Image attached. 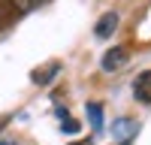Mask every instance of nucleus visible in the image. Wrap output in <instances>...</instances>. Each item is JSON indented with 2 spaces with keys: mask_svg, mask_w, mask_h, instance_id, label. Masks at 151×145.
Instances as JSON below:
<instances>
[{
  "mask_svg": "<svg viewBox=\"0 0 151 145\" xmlns=\"http://www.w3.org/2000/svg\"><path fill=\"white\" fill-rule=\"evenodd\" d=\"M85 112H88V118H91L94 130H103V124H106V121H103V106H100V103H88Z\"/></svg>",
  "mask_w": 151,
  "mask_h": 145,
  "instance_id": "nucleus-5",
  "label": "nucleus"
},
{
  "mask_svg": "<svg viewBox=\"0 0 151 145\" xmlns=\"http://www.w3.org/2000/svg\"><path fill=\"white\" fill-rule=\"evenodd\" d=\"M60 130H64V133H79V121H73V118H64Z\"/></svg>",
  "mask_w": 151,
  "mask_h": 145,
  "instance_id": "nucleus-7",
  "label": "nucleus"
},
{
  "mask_svg": "<svg viewBox=\"0 0 151 145\" xmlns=\"http://www.w3.org/2000/svg\"><path fill=\"white\" fill-rule=\"evenodd\" d=\"M133 133H136V124L130 118H121V121L112 124V136H115V139H127V136H133Z\"/></svg>",
  "mask_w": 151,
  "mask_h": 145,
  "instance_id": "nucleus-4",
  "label": "nucleus"
},
{
  "mask_svg": "<svg viewBox=\"0 0 151 145\" xmlns=\"http://www.w3.org/2000/svg\"><path fill=\"white\" fill-rule=\"evenodd\" d=\"M133 97L139 103H151V70L148 72H139V76H136V82H133Z\"/></svg>",
  "mask_w": 151,
  "mask_h": 145,
  "instance_id": "nucleus-2",
  "label": "nucleus"
},
{
  "mask_svg": "<svg viewBox=\"0 0 151 145\" xmlns=\"http://www.w3.org/2000/svg\"><path fill=\"white\" fill-rule=\"evenodd\" d=\"M73 145H91V142H88V139H82V142H73Z\"/></svg>",
  "mask_w": 151,
  "mask_h": 145,
  "instance_id": "nucleus-9",
  "label": "nucleus"
},
{
  "mask_svg": "<svg viewBox=\"0 0 151 145\" xmlns=\"http://www.w3.org/2000/svg\"><path fill=\"white\" fill-rule=\"evenodd\" d=\"M127 64V48H121V45H115V48H109V52L103 55V60H100V67H103L106 72H112V70H118V67H124Z\"/></svg>",
  "mask_w": 151,
  "mask_h": 145,
  "instance_id": "nucleus-1",
  "label": "nucleus"
},
{
  "mask_svg": "<svg viewBox=\"0 0 151 145\" xmlns=\"http://www.w3.org/2000/svg\"><path fill=\"white\" fill-rule=\"evenodd\" d=\"M115 27H118V15H115V12H106V15H103V18L97 21L94 33L100 36V39H109V36L115 33Z\"/></svg>",
  "mask_w": 151,
  "mask_h": 145,
  "instance_id": "nucleus-3",
  "label": "nucleus"
},
{
  "mask_svg": "<svg viewBox=\"0 0 151 145\" xmlns=\"http://www.w3.org/2000/svg\"><path fill=\"white\" fill-rule=\"evenodd\" d=\"M58 70H60L58 64H48V67H42V70H36V72H33V82H36V85H45V82H52Z\"/></svg>",
  "mask_w": 151,
  "mask_h": 145,
  "instance_id": "nucleus-6",
  "label": "nucleus"
},
{
  "mask_svg": "<svg viewBox=\"0 0 151 145\" xmlns=\"http://www.w3.org/2000/svg\"><path fill=\"white\" fill-rule=\"evenodd\" d=\"M0 145H15V142H9V139H0Z\"/></svg>",
  "mask_w": 151,
  "mask_h": 145,
  "instance_id": "nucleus-8",
  "label": "nucleus"
}]
</instances>
